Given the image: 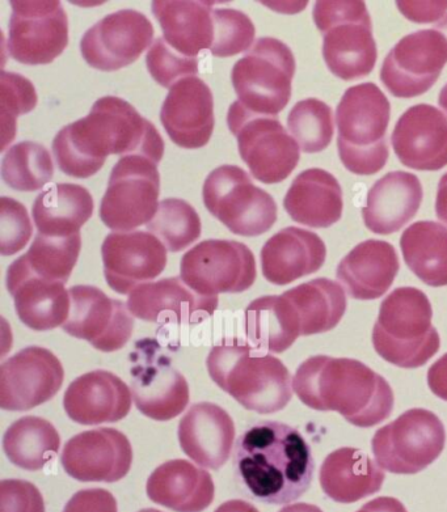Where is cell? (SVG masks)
Returning <instances> with one entry per match:
<instances>
[{"label": "cell", "instance_id": "30", "mask_svg": "<svg viewBox=\"0 0 447 512\" xmlns=\"http://www.w3.org/2000/svg\"><path fill=\"white\" fill-rule=\"evenodd\" d=\"M399 269L394 245L370 239L362 241L340 261L336 277L350 298L375 300L390 290Z\"/></svg>", "mask_w": 447, "mask_h": 512}, {"label": "cell", "instance_id": "28", "mask_svg": "<svg viewBox=\"0 0 447 512\" xmlns=\"http://www.w3.org/2000/svg\"><path fill=\"white\" fill-rule=\"evenodd\" d=\"M326 257V244L315 232L288 227L273 235L261 249V270L268 282L286 286L319 272Z\"/></svg>", "mask_w": 447, "mask_h": 512}, {"label": "cell", "instance_id": "6", "mask_svg": "<svg viewBox=\"0 0 447 512\" xmlns=\"http://www.w3.org/2000/svg\"><path fill=\"white\" fill-rule=\"evenodd\" d=\"M428 296L415 287H399L383 300L373 329L379 357L391 365L419 368L440 350Z\"/></svg>", "mask_w": 447, "mask_h": 512}, {"label": "cell", "instance_id": "22", "mask_svg": "<svg viewBox=\"0 0 447 512\" xmlns=\"http://www.w3.org/2000/svg\"><path fill=\"white\" fill-rule=\"evenodd\" d=\"M160 121L175 145L187 150L208 145L214 131L213 92L204 80L189 76L170 88Z\"/></svg>", "mask_w": 447, "mask_h": 512}, {"label": "cell", "instance_id": "1", "mask_svg": "<svg viewBox=\"0 0 447 512\" xmlns=\"http://www.w3.org/2000/svg\"><path fill=\"white\" fill-rule=\"evenodd\" d=\"M59 171L75 179H90L109 155H145L162 162L164 141L153 122L128 101L101 97L86 117L67 125L53 141Z\"/></svg>", "mask_w": 447, "mask_h": 512}, {"label": "cell", "instance_id": "11", "mask_svg": "<svg viewBox=\"0 0 447 512\" xmlns=\"http://www.w3.org/2000/svg\"><path fill=\"white\" fill-rule=\"evenodd\" d=\"M446 444L444 423L427 409H409L371 440L375 461L394 475H416L440 458Z\"/></svg>", "mask_w": 447, "mask_h": 512}, {"label": "cell", "instance_id": "19", "mask_svg": "<svg viewBox=\"0 0 447 512\" xmlns=\"http://www.w3.org/2000/svg\"><path fill=\"white\" fill-rule=\"evenodd\" d=\"M65 371L48 349L31 346L0 367V408L27 412L48 403L61 389Z\"/></svg>", "mask_w": 447, "mask_h": 512}, {"label": "cell", "instance_id": "32", "mask_svg": "<svg viewBox=\"0 0 447 512\" xmlns=\"http://www.w3.org/2000/svg\"><path fill=\"white\" fill-rule=\"evenodd\" d=\"M295 223L310 228H330L343 217V189L336 177L320 168L306 169L295 177L284 198Z\"/></svg>", "mask_w": 447, "mask_h": 512}, {"label": "cell", "instance_id": "57", "mask_svg": "<svg viewBox=\"0 0 447 512\" xmlns=\"http://www.w3.org/2000/svg\"><path fill=\"white\" fill-rule=\"evenodd\" d=\"M434 29H436V31H438V32H441L442 35H444L447 40V15L445 16L444 19H442L440 21V23H438L436 25V28H434Z\"/></svg>", "mask_w": 447, "mask_h": 512}, {"label": "cell", "instance_id": "50", "mask_svg": "<svg viewBox=\"0 0 447 512\" xmlns=\"http://www.w3.org/2000/svg\"><path fill=\"white\" fill-rule=\"evenodd\" d=\"M399 11L413 23H434L445 18L447 2H396Z\"/></svg>", "mask_w": 447, "mask_h": 512}, {"label": "cell", "instance_id": "54", "mask_svg": "<svg viewBox=\"0 0 447 512\" xmlns=\"http://www.w3.org/2000/svg\"><path fill=\"white\" fill-rule=\"evenodd\" d=\"M214 512H259V510L252 506L251 503L234 499V501L223 503Z\"/></svg>", "mask_w": 447, "mask_h": 512}, {"label": "cell", "instance_id": "10", "mask_svg": "<svg viewBox=\"0 0 447 512\" xmlns=\"http://www.w3.org/2000/svg\"><path fill=\"white\" fill-rule=\"evenodd\" d=\"M227 125L238 141L239 154L253 179L263 184L282 183L301 159V148L276 117L257 116L239 101L231 104Z\"/></svg>", "mask_w": 447, "mask_h": 512}, {"label": "cell", "instance_id": "3", "mask_svg": "<svg viewBox=\"0 0 447 512\" xmlns=\"http://www.w3.org/2000/svg\"><path fill=\"white\" fill-rule=\"evenodd\" d=\"M293 389L309 408L337 412L364 429L386 421L394 410L390 384L356 359L311 357L295 372Z\"/></svg>", "mask_w": 447, "mask_h": 512}, {"label": "cell", "instance_id": "47", "mask_svg": "<svg viewBox=\"0 0 447 512\" xmlns=\"http://www.w3.org/2000/svg\"><path fill=\"white\" fill-rule=\"evenodd\" d=\"M32 234V222L23 203L10 197L0 198V253L14 256L23 251Z\"/></svg>", "mask_w": 447, "mask_h": 512}, {"label": "cell", "instance_id": "7", "mask_svg": "<svg viewBox=\"0 0 447 512\" xmlns=\"http://www.w3.org/2000/svg\"><path fill=\"white\" fill-rule=\"evenodd\" d=\"M323 36L324 62L336 78L350 82L373 73L378 59L368 7L361 0H322L312 11Z\"/></svg>", "mask_w": 447, "mask_h": 512}, {"label": "cell", "instance_id": "14", "mask_svg": "<svg viewBox=\"0 0 447 512\" xmlns=\"http://www.w3.org/2000/svg\"><path fill=\"white\" fill-rule=\"evenodd\" d=\"M7 50L23 65H49L69 45V20L58 0H12Z\"/></svg>", "mask_w": 447, "mask_h": 512}, {"label": "cell", "instance_id": "35", "mask_svg": "<svg viewBox=\"0 0 447 512\" xmlns=\"http://www.w3.org/2000/svg\"><path fill=\"white\" fill-rule=\"evenodd\" d=\"M94 200L86 188L77 184H56L42 192L33 203L32 217L39 234L67 238L94 214Z\"/></svg>", "mask_w": 447, "mask_h": 512}, {"label": "cell", "instance_id": "13", "mask_svg": "<svg viewBox=\"0 0 447 512\" xmlns=\"http://www.w3.org/2000/svg\"><path fill=\"white\" fill-rule=\"evenodd\" d=\"M255 256L234 240H205L181 258L180 278L202 296L239 294L256 281Z\"/></svg>", "mask_w": 447, "mask_h": 512}, {"label": "cell", "instance_id": "41", "mask_svg": "<svg viewBox=\"0 0 447 512\" xmlns=\"http://www.w3.org/2000/svg\"><path fill=\"white\" fill-rule=\"evenodd\" d=\"M54 165L50 152L40 143L20 142L4 155V184L18 192H36L53 180Z\"/></svg>", "mask_w": 447, "mask_h": 512}, {"label": "cell", "instance_id": "40", "mask_svg": "<svg viewBox=\"0 0 447 512\" xmlns=\"http://www.w3.org/2000/svg\"><path fill=\"white\" fill-rule=\"evenodd\" d=\"M80 248V232L67 238H50L39 234L29 251L16 262L36 277L66 285L77 265Z\"/></svg>", "mask_w": 447, "mask_h": 512}, {"label": "cell", "instance_id": "38", "mask_svg": "<svg viewBox=\"0 0 447 512\" xmlns=\"http://www.w3.org/2000/svg\"><path fill=\"white\" fill-rule=\"evenodd\" d=\"M404 261L417 278L430 287L447 286V227L421 220L400 238Z\"/></svg>", "mask_w": 447, "mask_h": 512}, {"label": "cell", "instance_id": "8", "mask_svg": "<svg viewBox=\"0 0 447 512\" xmlns=\"http://www.w3.org/2000/svg\"><path fill=\"white\" fill-rule=\"evenodd\" d=\"M295 58L285 42L261 37L235 63L233 82L239 104L257 116L277 117L292 99Z\"/></svg>", "mask_w": 447, "mask_h": 512}, {"label": "cell", "instance_id": "48", "mask_svg": "<svg viewBox=\"0 0 447 512\" xmlns=\"http://www.w3.org/2000/svg\"><path fill=\"white\" fill-rule=\"evenodd\" d=\"M0 512H45L40 490L24 480L0 482Z\"/></svg>", "mask_w": 447, "mask_h": 512}, {"label": "cell", "instance_id": "5", "mask_svg": "<svg viewBox=\"0 0 447 512\" xmlns=\"http://www.w3.org/2000/svg\"><path fill=\"white\" fill-rule=\"evenodd\" d=\"M390 117V101L377 84H357L341 97L336 109L337 152L353 175L373 176L385 168Z\"/></svg>", "mask_w": 447, "mask_h": 512}, {"label": "cell", "instance_id": "20", "mask_svg": "<svg viewBox=\"0 0 447 512\" xmlns=\"http://www.w3.org/2000/svg\"><path fill=\"white\" fill-rule=\"evenodd\" d=\"M109 287L121 295L158 278L167 265V248L145 231L113 232L101 247Z\"/></svg>", "mask_w": 447, "mask_h": 512}, {"label": "cell", "instance_id": "44", "mask_svg": "<svg viewBox=\"0 0 447 512\" xmlns=\"http://www.w3.org/2000/svg\"><path fill=\"white\" fill-rule=\"evenodd\" d=\"M37 92L31 80L19 74L2 71L0 74V121H2V147L7 146L16 137V121L20 116L31 113L36 108Z\"/></svg>", "mask_w": 447, "mask_h": 512}, {"label": "cell", "instance_id": "18", "mask_svg": "<svg viewBox=\"0 0 447 512\" xmlns=\"http://www.w3.org/2000/svg\"><path fill=\"white\" fill-rule=\"evenodd\" d=\"M69 294L70 315L62 327L67 334L90 342L104 353H113L128 344L134 321L126 304L94 286H74Z\"/></svg>", "mask_w": 447, "mask_h": 512}, {"label": "cell", "instance_id": "9", "mask_svg": "<svg viewBox=\"0 0 447 512\" xmlns=\"http://www.w3.org/2000/svg\"><path fill=\"white\" fill-rule=\"evenodd\" d=\"M202 198L206 209L233 234L255 238L277 222V203L253 185L251 176L236 165H221L206 177Z\"/></svg>", "mask_w": 447, "mask_h": 512}, {"label": "cell", "instance_id": "31", "mask_svg": "<svg viewBox=\"0 0 447 512\" xmlns=\"http://www.w3.org/2000/svg\"><path fill=\"white\" fill-rule=\"evenodd\" d=\"M215 4L208 0H156L151 10L167 44L185 57L197 58L212 49Z\"/></svg>", "mask_w": 447, "mask_h": 512}, {"label": "cell", "instance_id": "17", "mask_svg": "<svg viewBox=\"0 0 447 512\" xmlns=\"http://www.w3.org/2000/svg\"><path fill=\"white\" fill-rule=\"evenodd\" d=\"M153 38L149 18L128 8L105 16L88 29L80 41V52L92 69L113 73L136 62Z\"/></svg>", "mask_w": 447, "mask_h": 512}, {"label": "cell", "instance_id": "29", "mask_svg": "<svg viewBox=\"0 0 447 512\" xmlns=\"http://www.w3.org/2000/svg\"><path fill=\"white\" fill-rule=\"evenodd\" d=\"M424 190L413 173H387L371 186L362 209L365 227L373 234L391 235L402 230L419 213Z\"/></svg>", "mask_w": 447, "mask_h": 512}, {"label": "cell", "instance_id": "42", "mask_svg": "<svg viewBox=\"0 0 447 512\" xmlns=\"http://www.w3.org/2000/svg\"><path fill=\"white\" fill-rule=\"evenodd\" d=\"M146 228L162 241L167 251L174 253L187 249L202 234L200 215L192 205L179 198L159 202L158 211Z\"/></svg>", "mask_w": 447, "mask_h": 512}, {"label": "cell", "instance_id": "27", "mask_svg": "<svg viewBox=\"0 0 447 512\" xmlns=\"http://www.w3.org/2000/svg\"><path fill=\"white\" fill-rule=\"evenodd\" d=\"M235 425L230 414L212 403L193 405L179 425V442L200 467L218 471L230 459Z\"/></svg>", "mask_w": 447, "mask_h": 512}, {"label": "cell", "instance_id": "58", "mask_svg": "<svg viewBox=\"0 0 447 512\" xmlns=\"http://www.w3.org/2000/svg\"><path fill=\"white\" fill-rule=\"evenodd\" d=\"M139 512H162V511L155 510V509H145V510H141Z\"/></svg>", "mask_w": 447, "mask_h": 512}, {"label": "cell", "instance_id": "33", "mask_svg": "<svg viewBox=\"0 0 447 512\" xmlns=\"http://www.w3.org/2000/svg\"><path fill=\"white\" fill-rule=\"evenodd\" d=\"M151 501L176 512H202L214 501V482L204 469L187 460L167 461L146 485Z\"/></svg>", "mask_w": 447, "mask_h": 512}, {"label": "cell", "instance_id": "39", "mask_svg": "<svg viewBox=\"0 0 447 512\" xmlns=\"http://www.w3.org/2000/svg\"><path fill=\"white\" fill-rule=\"evenodd\" d=\"M61 446L56 427L40 417H24L8 427L3 438V450L15 467L25 471H40Z\"/></svg>", "mask_w": 447, "mask_h": 512}, {"label": "cell", "instance_id": "34", "mask_svg": "<svg viewBox=\"0 0 447 512\" xmlns=\"http://www.w3.org/2000/svg\"><path fill=\"white\" fill-rule=\"evenodd\" d=\"M385 478V472L368 455L350 447L328 455L319 473L327 497L345 505L378 493Z\"/></svg>", "mask_w": 447, "mask_h": 512}, {"label": "cell", "instance_id": "4", "mask_svg": "<svg viewBox=\"0 0 447 512\" xmlns=\"http://www.w3.org/2000/svg\"><path fill=\"white\" fill-rule=\"evenodd\" d=\"M206 366L213 382L252 412H280L292 400L293 382L288 368L280 359L251 345L215 346Z\"/></svg>", "mask_w": 447, "mask_h": 512}, {"label": "cell", "instance_id": "56", "mask_svg": "<svg viewBox=\"0 0 447 512\" xmlns=\"http://www.w3.org/2000/svg\"><path fill=\"white\" fill-rule=\"evenodd\" d=\"M438 104H440L441 109L444 110V114H446L447 117V83L440 92V97H438Z\"/></svg>", "mask_w": 447, "mask_h": 512}, {"label": "cell", "instance_id": "46", "mask_svg": "<svg viewBox=\"0 0 447 512\" xmlns=\"http://www.w3.org/2000/svg\"><path fill=\"white\" fill-rule=\"evenodd\" d=\"M147 70L156 83L171 88L180 80L198 73V59L175 52L163 37H158L146 55Z\"/></svg>", "mask_w": 447, "mask_h": 512}, {"label": "cell", "instance_id": "25", "mask_svg": "<svg viewBox=\"0 0 447 512\" xmlns=\"http://www.w3.org/2000/svg\"><path fill=\"white\" fill-rule=\"evenodd\" d=\"M70 420L84 426L121 421L132 409V392L118 376L108 371H92L79 376L63 397Z\"/></svg>", "mask_w": 447, "mask_h": 512}, {"label": "cell", "instance_id": "15", "mask_svg": "<svg viewBox=\"0 0 447 512\" xmlns=\"http://www.w3.org/2000/svg\"><path fill=\"white\" fill-rule=\"evenodd\" d=\"M446 63V37L436 29H420L390 50L379 78L392 96L412 99L436 84Z\"/></svg>", "mask_w": 447, "mask_h": 512}, {"label": "cell", "instance_id": "49", "mask_svg": "<svg viewBox=\"0 0 447 512\" xmlns=\"http://www.w3.org/2000/svg\"><path fill=\"white\" fill-rule=\"evenodd\" d=\"M63 512H118L117 501L108 490H80L67 502Z\"/></svg>", "mask_w": 447, "mask_h": 512}, {"label": "cell", "instance_id": "37", "mask_svg": "<svg viewBox=\"0 0 447 512\" xmlns=\"http://www.w3.org/2000/svg\"><path fill=\"white\" fill-rule=\"evenodd\" d=\"M297 312L302 336L330 332L347 311L344 287L327 278H316L284 293Z\"/></svg>", "mask_w": 447, "mask_h": 512}, {"label": "cell", "instance_id": "51", "mask_svg": "<svg viewBox=\"0 0 447 512\" xmlns=\"http://www.w3.org/2000/svg\"><path fill=\"white\" fill-rule=\"evenodd\" d=\"M428 384L434 395L447 401V354L429 368Z\"/></svg>", "mask_w": 447, "mask_h": 512}, {"label": "cell", "instance_id": "45", "mask_svg": "<svg viewBox=\"0 0 447 512\" xmlns=\"http://www.w3.org/2000/svg\"><path fill=\"white\" fill-rule=\"evenodd\" d=\"M214 41L210 52L227 58L248 52L255 41L256 29L250 16L234 8H214Z\"/></svg>", "mask_w": 447, "mask_h": 512}, {"label": "cell", "instance_id": "43", "mask_svg": "<svg viewBox=\"0 0 447 512\" xmlns=\"http://www.w3.org/2000/svg\"><path fill=\"white\" fill-rule=\"evenodd\" d=\"M290 135L306 154H318L331 145L335 124L330 105L319 99L295 104L288 117Z\"/></svg>", "mask_w": 447, "mask_h": 512}, {"label": "cell", "instance_id": "52", "mask_svg": "<svg viewBox=\"0 0 447 512\" xmlns=\"http://www.w3.org/2000/svg\"><path fill=\"white\" fill-rule=\"evenodd\" d=\"M357 512H408L406 506L396 498L379 497L362 506Z\"/></svg>", "mask_w": 447, "mask_h": 512}, {"label": "cell", "instance_id": "21", "mask_svg": "<svg viewBox=\"0 0 447 512\" xmlns=\"http://www.w3.org/2000/svg\"><path fill=\"white\" fill-rule=\"evenodd\" d=\"M133 463L132 444L116 429H96L75 435L63 448L61 464L67 475L82 482L120 481Z\"/></svg>", "mask_w": 447, "mask_h": 512}, {"label": "cell", "instance_id": "26", "mask_svg": "<svg viewBox=\"0 0 447 512\" xmlns=\"http://www.w3.org/2000/svg\"><path fill=\"white\" fill-rule=\"evenodd\" d=\"M7 290L21 323L29 329L48 332L69 319L71 299L65 283L45 281L14 261L7 270Z\"/></svg>", "mask_w": 447, "mask_h": 512}, {"label": "cell", "instance_id": "12", "mask_svg": "<svg viewBox=\"0 0 447 512\" xmlns=\"http://www.w3.org/2000/svg\"><path fill=\"white\" fill-rule=\"evenodd\" d=\"M159 162L145 155L122 156L109 176L100 205L101 222L115 232H132L151 222L159 207Z\"/></svg>", "mask_w": 447, "mask_h": 512}, {"label": "cell", "instance_id": "53", "mask_svg": "<svg viewBox=\"0 0 447 512\" xmlns=\"http://www.w3.org/2000/svg\"><path fill=\"white\" fill-rule=\"evenodd\" d=\"M436 214L437 218L447 227V172L441 177L440 183H438Z\"/></svg>", "mask_w": 447, "mask_h": 512}, {"label": "cell", "instance_id": "55", "mask_svg": "<svg viewBox=\"0 0 447 512\" xmlns=\"http://www.w3.org/2000/svg\"><path fill=\"white\" fill-rule=\"evenodd\" d=\"M278 512H323L319 509L318 506L309 505V503H295V505H290L284 507L281 511Z\"/></svg>", "mask_w": 447, "mask_h": 512}, {"label": "cell", "instance_id": "23", "mask_svg": "<svg viewBox=\"0 0 447 512\" xmlns=\"http://www.w3.org/2000/svg\"><path fill=\"white\" fill-rule=\"evenodd\" d=\"M391 143L404 167L440 171L447 165V118L433 105H413L396 122Z\"/></svg>", "mask_w": 447, "mask_h": 512}, {"label": "cell", "instance_id": "24", "mask_svg": "<svg viewBox=\"0 0 447 512\" xmlns=\"http://www.w3.org/2000/svg\"><path fill=\"white\" fill-rule=\"evenodd\" d=\"M218 296H202L185 285L180 277L146 283L129 295L130 313L149 323L196 325L213 316Z\"/></svg>", "mask_w": 447, "mask_h": 512}, {"label": "cell", "instance_id": "36", "mask_svg": "<svg viewBox=\"0 0 447 512\" xmlns=\"http://www.w3.org/2000/svg\"><path fill=\"white\" fill-rule=\"evenodd\" d=\"M246 333L251 346L267 354H281L301 337L297 312L284 294L263 296L246 310Z\"/></svg>", "mask_w": 447, "mask_h": 512}, {"label": "cell", "instance_id": "16", "mask_svg": "<svg viewBox=\"0 0 447 512\" xmlns=\"http://www.w3.org/2000/svg\"><path fill=\"white\" fill-rule=\"evenodd\" d=\"M153 340L136 346L132 368V395L143 416L155 421L174 420L189 404V387L170 359Z\"/></svg>", "mask_w": 447, "mask_h": 512}, {"label": "cell", "instance_id": "2", "mask_svg": "<svg viewBox=\"0 0 447 512\" xmlns=\"http://www.w3.org/2000/svg\"><path fill=\"white\" fill-rule=\"evenodd\" d=\"M235 480L247 497L289 505L310 489L315 472L310 444L294 427L277 421L253 423L235 444Z\"/></svg>", "mask_w": 447, "mask_h": 512}]
</instances>
